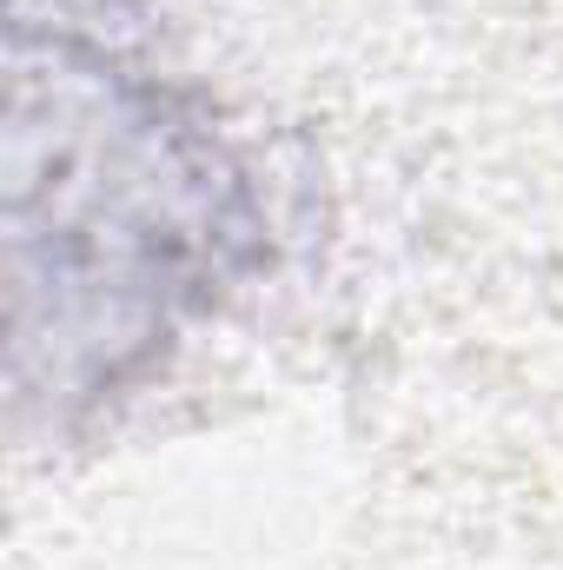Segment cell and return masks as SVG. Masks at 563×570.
Wrapping results in <instances>:
<instances>
[{"mask_svg":"<svg viewBox=\"0 0 563 570\" xmlns=\"http://www.w3.org/2000/svg\"><path fill=\"white\" fill-rule=\"evenodd\" d=\"M213 226L206 146L152 94L53 80L40 100L13 80V279L20 312L47 298V318L20 332V358L53 345V379H67V345H146L172 292L199 279Z\"/></svg>","mask_w":563,"mask_h":570,"instance_id":"cell-1","label":"cell"}]
</instances>
